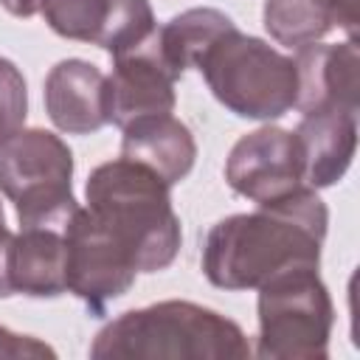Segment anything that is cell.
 <instances>
[{
  "mask_svg": "<svg viewBox=\"0 0 360 360\" xmlns=\"http://www.w3.org/2000/svg\"><path fill=\"white\" fill-rule=\"evenodd\" d=\"M329 208L315 188L301 186L256 211L211 225L202 242V276L219 290H259L292 267H318Z\"/></svg>",
  "mask_w": 360,
  "mask_h": 360,
  "instance_id": "6da1fadb",
  "label": "cell"
},
{
  "mask_svg": "<svg viewBox=\"0 0 360 360\" xmlns=\"http://www.w3.org/2000/svg\"><path fill=\"white\" fill-rule=\"evenodd\" d=\"M262 22L278 45L295 51L323 39L332 28H343L354 39L357 0H264Z\"/></svg>",
  "mask_w": 360,
  "mask_h": 360,
  "instance_id": "9a60e30c",
  "label": "cell"
},
{
  "mask_svg": "<svg viewBox=\"0 0 360 360\" xmlns=\"http://www.w3.org/2000/svg\"><path fill=\"white\" fill-rule=\"evenodd\" d=\"M233 25L236 22L219 8H188L155 31V45L163 62L183 76L188 68H197L208 45Z\"/></svg>",
  "mask_w": 360,
  "mask_h": 360,
  "instance_id": "e0dca14e",
  "label": "cell"
},
{
  "mask_svg": "<svg viewBox=\"0 0 360 360\" xmlns=\"http://www.w3.org/2000/svg\"><path fill=\"white\" fill-rule=\"evenodd\" d=\"M45 0H0V6L14 17H34L42 11Z\"/></svg>",
  "mask_w": 360,
  "mask_h": 360,
  "instance_id": "44dd1931",
  "label": "cell"
},
{
  "mask_svg": "<svg viewBox=\"0 0 360 360\" xmlns=\"http://www.w3.org/2000/svg\"><path fill=\"white\" fill-rule=\"evenodd\" d=\"M8 276L14 295L56 298L65 287V231L20 228L11 242Z\"/></svg>",
  "mask_w": 360,
  "mask_h": 360,
  "instance_id": "2e32d148",
  "label": "cell"
},
{
  "mask_svg": "<svg viewBox=\"0 0 360 360\" xmlns=\"http://www.w3.org/2000/svg\"><path fill=\"white\" fill-rule=\"evenodd\" d=\"M0 357H56V352L31 335H17L0 326Z\"/></svg>",
  "mask_w": 360,
  "mask_h": 360,
  "instance_id": "d6986e66",
  "label": "cell"
},
{
  "mask_svg": "<svg viewBox=\"0 0 360 360\" xmlns=\"http://www.w3.org/2000/svg\"><path fill=\"white\" fill-rule=\"evenodd\" d=\"M197 70L211 96L239 118L276 121L295 107V62L236 25L208 45Z\"/></svg>",
  "mask_w": 360,
  "mask_h": 360,
  "instance_id": "277c9868",
  "label": "cell"
},
{
  "mask_svg": "<svg viewBox=\"0 0 360 360\" xmlns=\"http://www.w3.org/2000/svg\"><path fill=\"white\" fill-rule=\"evenodd\" d=\"M28 115V90L20 68L0 56V146L17 135Z\"/></svg>",
  "mask_w": 360,
  "mask_h": 360,
  "instance_id": "ac0fdd59",
  "label": "cell"
},
{
  "mask_svg": "<svg viewBox=\"0 0 360 360\" xmlns=\"http://www.w3.org/2000/svg\"><path fill=\"white\" fill-rule=\"evenodd\" d=\"M225 180L236 194L256 205L307 186L295 132L281 127H259L242 135L228 152Z\"/></svg>",
  "mask_w": 360,
  "mask_h": 360,
  "instance_id": "9c48e42d",
  "label": "cell"
},
{
  "mask_svg": "<svg viewBox=\"0 0 360 360\" xmlns=\"http://www.w3.org/2000/svg\"><path fill=\"white\" fill-rule=\"evenodd\" d=\"M295 73H298V93L295 110L304 115L321 107H338L357 112L360 107V53L357 42L346 39L340 45H304L295 53Z\"/></svg>",
  "mask_w": 360,
  "mask_h": 360,
  "instance_id": "8fae6325",
  "label": "cell"
},
{
  "mask_svg": "<svg viewBox=\"0 0 360 360\" xmlns=\"http://www.w3.org/2000/svg\"><path fill=\"white\" fill-rule=\"evenodd\" d=\"M138 267L129 250L90 211L79 208L65 228V287L93 315H104L112 301L129 292Z\"/></svg>",
  "mask_w": 360,
  "mask_h": 360,
  "instance_id": "52a82bcc",
  "label": "cell"
},
{
  "mask_svg": "<svg viewBox=\"0 0 360 360\" xmlns=\"http://www.w3.org/2000/svg\"><path fill=\"white\" fill-rule=\"evenodd\" d=\"M87 208L129 250L138 273L166 270L180 250L183 231L172 205V186L127 158L96 166L84 186Z\"/></svg>",
  "mask_w": 360,
  "mask_h": 360,
  "instance_id": "3957f363",
  "label": "cell"
},
{
  "mask_svg": "<svg viewBox=\"0 0 360 360\" xmlns=\"http://www.w3.org/2000/svg\"><path fill=\"white\" fill-rule=\"evenodd\" d=\"M0 191L14 202L20 228L65 231L79 211L70 146L48 129H20L0 146Z\"/></svg>",
  "mask_w": 360,
  "mask_h": 360,
  "instance_id": "5b68a950",
  "label": "cell"
},
{
  "mask_svg": "<svg viewBox=\"0 0 360 360\" xmlns=\"http://www.w3.org/2000/svg\"><path fill=\"white\" fill-rule=\"evenodd\" d=\"M158 31V28H155ZM177 73L163 62L155 34L129 53L112 59V73L107 76V112L110 124L127 127L143 115H160L174 110Z\"/></svg>",
  "mask_w": 360,
  "mask_h": 360,
  "instance_id": "30bf717a",
  "label": "cell"
},
{
  "mask_svg": "<svg viewBox=\"0 0 360 360\" xmlns=\"http://www.w3.org/2000/svg\"><path fill=\"white\" fill-rule=\"evenodd\" d=\"M11 242H14V233L0 225V298H11L14 290H11V276H8V259H11Z\"/></svg>",
  "mask_w": 360,
  "mask_h": 360,
  "instance_id": "ffe728a7",
  "label": "cell"
},
{
  "mask_svg": "<svg viewBox=\"0 0 360 360\" xmlns=\"http://www.w3.org/2000/svg\"><path fill=\"white\" fill-rule=\"evenodd\" d=\"M0 225H6V214H3V202H0Z\"/></svg>",
  "mask_w": 360,
  "mask_h": 360,
  "instance_id": "7402d4cb",
  "label": "cell"
},
{
  "mask_svg": "<svg viewBox=\"0 0 360 360\" xmlns=\"http://www.w3.org/2000/svg\"><path fill=\"white\" fill-rule=\"evenodd\" d=\"M42 17L53 34L98 45L112 59L143 45L158 28L149 0H45Z\"/></svg>",
  "mask_w": 360,
  "mask_h": 360,
  "instance_id": "ba28073f",
  "label": "cell"
},
{
  "mask_svg": "<svg viewBox=\"0 0 360 360\" xmlns=\"http://www.w3.org/2000/svg\"><path fill=\"white\" fill-rule=\"evenodd\" d=\"M256 354L264 360H321L329 354L335 307L318 267H292L259 287Z\"/></svg>",
  "mask_w": 360,
  "mask_h": 360,
  "instance_id": "8992f818",
  "label": "cell"
},
{
  "mask_svg": "<svg viewBox=\"0 0 360 360\" xmlns=\"http://www.w3.org/2000/svg\"><path fill=\"white\" fill-rule=\"evenodd\" d=\"M295 141L301 149L304 183L315 191L329 188L352 166L357 149V112L338 107L309 110L295 127Z\"/></svg>",
  "mask_w": 360,
  "mask_h": 360,
  "instance_id": "4fadbf2b",
  "label": "cell"
},
{
  "mask_svg": "<svg viewBox=\"0 0 360 360\" xmlns=\"http://www.w3.org/2000/svg\"><path fill=\"white\" fill-rule=\"evenodd\" d=\"M45 112L68 135H90L110 124L107 76L84 59H62L45 76Z\"/></svg>",
  "mask_w": 360,
  "mask_h": 360,
  "instance_id": "7c38bea8",
  "label": "cell"
},
{
  "mask_svg": "<svg viewBox=\"0 0 360 360\" xmlns=\"http://www.w3.org/2000/svg\"><path fill=\"white\" fill-rule=\"evenodd\" d=\"M250 354L236 321L177 298L121 312L90 343L96 360H242Z\"/></svg>",
  "mask_w": 360,
  "mask_h": 360,
  "instance_id": "7a4b0ae2",
  "label": "cell"
},
{
  "mask_svg": "<svg viewBox=\"0 0 360 360\" xmlns=\"http://www.w3.org/2000/svg\"><path fill=\"white\" fill-rule=\"evenodd\" d=\"M121 132V158L155 172L166 186H177L194 169L197 141L172 112L135 118Z\"/></svg>",
  "mask_w": 360,
  "mask_h": 360,
  "instance_id": "5bb4252c",
  "label": "cell"
}]
</instances>
